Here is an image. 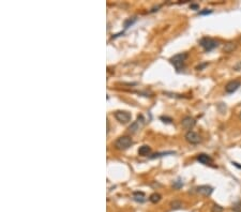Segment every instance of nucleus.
<instances>
[{
  "mask_svg": "<svg viewBox=\"0 0 241 212\" xmlns=\"http://www.w3.org/2000/svg\"><path fill=\"white\" fill-rule=\"evenodd\" d=\"M187 58H188L187 53H181V54H177L174 57H172V58H170V62L174 64L176 70L180 71L182 68H183V64H185V61Z\"/></svg>",
  "mask_w": 241,
  "mask_h": 212,
  "instance_id": "obj_1",
  "label": "nucleus"
},
{
  "mask_svg": "<svg viewBox=\"0 0 241 212\" xmlns=\"http://www.w3.org/2000/svg\"><path fill=\"white\" fill-rule=\"evenodd\" d=\"M199 44H200V46H202L206 51H211L212 49H214L215 47L219 46V42L211 39V38H207V37L203 38V39L199 41Z\"/></svg>",
  "mask_w": 241,
  "mask_h": 212,
  "instance_id": "obj_2",
  "label": "nucleus"
},
{
  "mask_svg": "<svg viewBox=\"0 0 241 212\" xmlns=\"http://www.w3.org/2000/svg\"><path fill=\"white\" fill-rule=\"evenodd\" d=\"M132 144L133 140L130 136H121L115 141V147L118 150H126V149L130 148Z\"/></svg>",
  "mask_w": 241,
  "mask_h": 212,
  "instance_id": "obj_3",
  "label": "nucleus"
},
{
  "mask_svg": "<svg viewBox=\"0 0 241 212\" xmlns=\"http://www.w3.org/2000/svg\"><path fill=\"white\" fill-rule=\"evenodd\" d=\"M115 118L120 123H128L131 121V114L126 110H118L115 112Z\"/></svg>",
  "mask_w": 241,
  "mask_h": 212,
  "instance_id": "obj_4",
  "label": "nucleus"
},
{
  "mask_svg": "<svg viewBox=\"0 0 241 212\" xmlns=\"http://www.w3.org/2000/svg\"><path fill=\"white\" fill-rule=\"evenodd\" d=\"M185 137V140H187L188 143H190V144H192V145L199 144V143H200V140H202L200 136H199L196 132H194V131H188Z\"/></svg>",
  "mask_w": 241,
  "mask_h": 212,
  "instance_id": "obj_5",
  "label": "nucleus"
},
{
  "mask_svg": "<svg viewBox=\"0 0 241 212\" xmlns=\"http://www.w3.org/2000/svg\"><path fill=\"white\" fill-rule=\"evenodd\" d=\"M144 122H145V119H144L143 116H138L137 120H136L134 123H132V124L130 125V128H129L130 132H132V133H136L137 131H139V130L142 129V127L144 125Z\"/></svg>",
  "mask_w": 241,
  "mask_h": 212,
  "instance_id": "obj_6",
  "label": "nucleus"
},
{
  "mask_svg": "<svg viewBox=\"0 0 241 212\" xmlns=\"http://www.w3.org/2000/svg\"><path fill=\"white\" fill-rule=\"evenodd\" d=\"M195 123H196V121H195L194 118L191 117V116H187V117L183 118L181 121L182 128H185V130H189V131H191V129L194 128Z\"/></svg>",
  "mask_w": 241,
  "mask_h": 212,
  "instance_id": "obj_7",
  "label": "nucleus"
},
{
  "mask_svg": "<svg viewBox=\"0 0 241 212\" xmlns=\"http://www.w3.org/2000/svg\"><path fill=\"white\" fill-rule=\"evenodd\" d=\"M240 86H241V83L239 81H237V79L230 81L229 83L226 84V86H225V91H226L227 93H233V92H235Z\"/></svg>",
  "mask_w": 241,
  "mask_h": 212,
  "instance_id": "obj_8",
  "label": "nucleus"
},
{
  "mask_svg": "<svg viewBox=\"0 0 241 212\" xmlns=\"http://www.w3.org/2000/svg\"><path fill=\"white\" fill-rule=\"evenodd\" d=\"M196 192L203 196H210L213 192V188H211L210 185H199L196 189Z\"/></svg>",
  "mask_w": 241,
  "mask_h": 212,
  "instance_id": "obj_9",
  "label": "nucleus"
},
{
  "mask_svg": "<svg viewBox=\"0 0 241 212\" xmlns=\"http://www.w3.org/2000/svg\"><path fill=\"white\" fill-rule=\"evenodd\" d=\"M196 158H197V161L200 162L202 164H205V165H208V164H210L212 162V158H210L209 155H207V154H204V153L198 154Z\"/></svg>",
  "mask_w": 241,
  "mask_h": 212,
  "instance_id": "obj_10",
  "label": "nucleus"
},
{
  "mask_svg": "<svg viewBox=\"0 0 241 212\" xmlns=\"http://www.w3.org/2000/svg\"><path fill=\"white\" fill-rule=\"evenodd\" d=\"M151 153V148L149 146H147V145H144V146L139 147V149H138V154L142 156H148L150 155Z\"/></svg>",
  "mask_w": 241,
  "mask_h": 212,
  "instance_id": "obj_11",
  "label": "nucleus"
},
{
  "mask_svg": "<svg viewBox=\"0 0 241 212\" xmlns=\"http://www.w3.org/2000/svg\"><path fill=\"white\" fill-rule=\"evenodd\" d=\"M133 198H134V200L137 202H144L146 200L145 194H144L143 192H134V194H133Z\"/></svg>",
  "mask_w": 241,
  "mask_h": 212,
  "instance_id": "obj_12",
  "label": "nucleus"
},
{
  "mask_svg": "<svg viewBox=\"0 0 241 212\" xmlns=\"http://www.w3.org/2000/svg\"><path fill=\"white\" fill-rule=\"evenodd\" d=\"M235 49H236V44L233 43V42L226 43L225 45H224V47H223L224 53H231V51H234Z\"/></svg>",
  "mask_w": 241,
  "mask_h": 212,
  "instance_id": "obj_13",
  "label": "nucleus"
},
{
  "mask_svg": "<svg viewBox=\"0 0 241 212\" xmlns=\"http://www.w3.org/2000/svg\"><path fill=\"white\" fill-rule=\"evenodd\" d=\"M149 200H150L151 202H153V204H157V202H159L161 200V195L159 193H153V194L150 195V197H149Z\"/></svg>",
  "mask_w": 241,
  "mask_h": 212,
  "instance_id": "obj_14",
  "label": "nucleus"
},
{
  "mask_svg": "<svg viewBox=\"0 0 241 212\" xmlns=\"http://www.w3.org/2000/svg\"><path fill=\"white\" fill-rule=\"evenodd\" d=\"M170 207H172V209H174V210L181 209V208H182V202L179 201V200H174V201L170 202Z\"/></svg>",
  "mask_w": 241,
  "mask_h": 212,
  "instance_id": "obj_15",
  "label": "nucleus"
},
{
  "mask_svg": "<svg viewBox=\"0 0 241 212\" xmlns=\"http://www.w3.org/2000/svg\"><path fill=\"white\" fill-rule=\"evenodd\" d=\"M233 210L235 212H241V200L235 202L234 205H233Z\"/></svg>",
  "mask_w": 241,
  "mask_h": 212,
  "instance_id": "obj_16",
  "label": "nucleus"
},
{
  "mask_svg": "<svg viewBox=\"0 0 241 212\" xmlns=\"http://www.w3.org/2000/svg\"><path fill=\"white\" fill-rule=\"evenodd\" d=\"M223 211V207L220 205H213L211 208V212H222Z\"/></svg>",
  "mask_w": 241,
  "mask_h": 212,
  "instance_id": "obj_17",
  "label": "nucleus"
},
{
  "mask_svg": "<svg viewBox=\"0 0 241 212\" xmlns=\"http://www.w3.org/2000/svg\"><path fill=\"white\" fill-rule=\"evenodd\" d=\"M212 13V10H208V9H205L204 11H200V12H198L199 15H207V14H211Z\"/></svg>",
  "mask_w": 241,
  "mask_h": 212,
  "instance_id": "obj_18",
  "label": "nucleus"
},
{
  "mask_svg": "<svg viewBox=\"0 0 241 212\" xmlns=\"http://www.w3.org/2000/svg\"><path fill=\"white\" fill-rule=\"evenodd\" d=\"M134 22H135V18H133L132 20H131V18H130V20H127V22H126V24H124V27L128 28V27H129V25H132Z\"/></svg>",
  "mask_w": 241,
  "mask_h": 212,
  "instance_id": "obj_19",
  "label": "nucleus"
},
{
  "mask_svg": "<svg viewBox=\"0 0 241 212\" xmlns=\"http://www.w3.org/2000/svg\"><path fill=\"white\" fill-rule=\"evenodd\" d=\"M190 8H191V9H194V10H198V9H199V5H196V3H191Z\"/></svg>",
  "mask_w": 241,
  "mask_h": 212,
  "instance_id": "obj_20",
  "label": "nucleus"
},
{
  "mask_svg": "<svg viewBox=\"0 0 241 212\" xmlns=\"http://www.w3.org/2000/svg\"><path fill=\"white\" fill-rule=\"evenodd\" d=\"M208 66V63H203V64H200V66H196V70H202V69H204L205 66Z\"/></svg>",
  "mask_w": 241,
  "mask_h": 212,
  "instance_id": "obj_21",
  "label": "nucleus"
},
{
  "mask_svg": "<svg viewBox=\"0 0 241 212\" xmlns=\"http://www.w3.org/2000/svg\"><path fill=\"white\" fill-rule=\"evenodd\" d=\"M161 119L166 120V122H167V123H170V122H172V119H170V118H167V117H161Z\"/></svg>",
  "mask_w": 241,
  "mask_h": 212,
  "instance_id": "obj_22",
  "label": "nucleus"
},
{
  "mask_svg": "<svg viewBox=\"0 0 241 212\" xmlns=\"http://www.w3.org/2000/svg\"><path fill=\"white\" fill-rule=\"evenodd\" d=\"M235 70L236 71H239V70H241V62H239L238 64H237V66H235Z\"/></svg>",
  "mask_w": 241,
  "mask_h": 212,
  "instance_id": "obj_23",
  "label": "nucleus"
},
{
  "mask_svg": "<svg viewBox=\"0 0 241 212\" xmlns=\"http://www.w3.org/2000/svg\"><path fill=\"white\" fill-rule=\"evenodd\" d=\"M239 119L241 120V112H240V114H239Z\"/></svg>",
  "mask_w": 241,
  "mask_h": 212,
  "instance_id": "obj_24",
  "label": "nucleus"
}]
</instances>
